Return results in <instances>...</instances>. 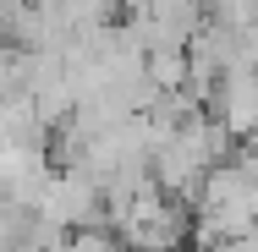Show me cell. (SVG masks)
<instances>
[{
    "label": "cell",
    "instance_id": "cell-1",
    "mask_svg": "<svg viewBox=\"0 0 258 252\" xmlns=\"http://www.w3.org/2000/svg\"><path fill=\"white\" fill-rule=\"evenodd\" d=\"M214 104H220L214 121H220L231 137H242V143L258 137V71H225Z\"/></svg>",
    "mask_w": 258,
    "mask_h": 252
}]
</instances>
